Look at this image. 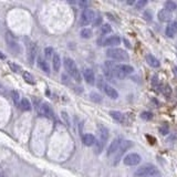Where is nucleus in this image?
<instances>
[{
    "label": "nucleus",
    "instance_id": "obj_1",
    "mask_svg": "<svg viewBox=\"0 0 177 177\" xmlns=\"http://www.w3.org/2000/svg\"><path fill=\"white\" fill-rule=\"evenodd\" d=\"M109 138V130L103 125H99V140L95 141V154H100L104 148Z\"/></svg>",
    "mask_w": 177,
    "mask_h": 177
},
{
    "label": "nucleus",
    "instance_id": "obj_2",
    "mask_svg": "<svg viewBox=\"0 0 177 177\" xmlns=\"http://www.w3.org/2000/svg\"><path fill=\"white\" fill-rule=\"evenodd\" d=\"M64 68L68 71L69 74L74 79L76 82H81L82 78H81V73L79 71L78 66L75 64V62L71 58H64Z\"/></svg>",
    "mask_w": 177,
    "mask_h": 177
},
{
    "label": "nucleus",
    "instance_id": "obj_3",
    "mask_svg": "<svg viewBox=\"0 0 177 177\" xmlns=\"http://www.w3.org/2000/svg\"><path fill=\"white\" fill-rule=\"evenodd\" d=\"M160 174V170L154 165H144L135 172V177H153Z\"/></svg>",
    "mask_w": 177,
    "mask_h": 177
},
{
    "label": "nucleus",
    "instance_id": "obj_4",
    "mask_svg": "<svg viewBox=\"0 0 177 177\" xmlns=\"http://www.w3.org/2000/svg\"><path fill=\"white\" fill-rule=\"evenodd\" d=\"M106 56L109 58L113 59L116 61H127L129 60V53L123 50V49H117V48H112L109 49L106 51Z\"/></svg>",
    "mask_w": 177,
    "mask_h": 177
},
{
    "label": "nucleus",
    "instance_id": "obj_5",
    "mask_svg": "<svg viewBox=\"0 0 177 177\" xmlns=\"http://www.w3.org/2000/svg\"><path fill=\"white\" fill-rule=\"evenodd\" d=\"M97 85H99V87L101 89V90L104 91V93L109 97H111V99H113V100H115V99L119 97V93H117V91L115 90L113 86H111L110 84L105 83L104 80H102V78H100L99 82H97Z\"/></svg>",
    "mask_w": 177,
    "mask_h": 177
},
{
    "label": "nucleus",
    "instance_id": "obj_6",
    "mask_svg": "<svg viewBox=\"0 0 177 177\" xmlns=\"http://www.w3.org/2000/svg\"><path fill=\"white\" fill-rule=\"evenodd\" d=\"M6 41H7V44H8V48L11 52L16 54H19L20 51H21V49H20V44L18 43V41L16 40L15 36H12L11 32L8 31L6 33Z\"/></svg>",
    "mask_w": 177,
    "mask_h": 177
},
{
    "label": "nucleus",
    "instance_id": "obj_7",
    "mask_svg": "<svg viewBox=\"0 0 177 177\" xmlns=\"http://www.w3.org/2000/svg\"><path fill=\"white\" fill-rule=\"evenodd\" d=\"M133 146V142L132 141H123L120 145L119 150H116V155H115V160H114V164H117L121 160V157L123 156V154L125 153L126 150L131 148Z\"/></svg>",
    "mask_w": 177,
    "mask_h": 177
},
{
    "label": "nucleus",
    "instance_id": "obj_8",
    "mask_svg": "<svg viewBox=\"0 0 177 177\" xmlns=\"http://www.w3.org/2000/svg\"><path fill=\"white\" fill-rule=\"evenodd\" d=\"M95 19V13L92 9H89V8H85L83 10L82 15H81V24L82 26H87L90 24L93 20Z\"/></svg>",
    "mask_w": 177,
    "mask_h": 177
},
{
    "label": "nucleus",
    "instance_id": "obj_9",
    "mask_svg": "<svg viewBox=\"0 0 177 177\" xmlns=\"http://www.w3.org/2000/svg\"><path fill=\"white\" fill-rule=\"evenodd\" d=\"M141 156L136 153H131L129 155H126L123 160V163L127 166H135L141 163Z\"/></svg>",
    "mask_w": 177,
    "mask_h": 177
},
{
    "label": "nucleus",
    "instance_id": "obj_10",
    "mask_svg": "<svg viewBox=\"0 0 177 177\" xmlns=\"http://www.w3.org/2000/svg\"><path fill=\"white\" fill-rule=\"evenodd\" d=\"M39 113L44 117H48V119H54V113L52 111V109L49 106V104L47 103H41L39 105Z\"/></svg>",
    "mask_w": 177,
    "mask_h": 177
},
{
    "label": "nucleus",
    "instance_id": "obj_11",
    "mask_svg": "<svg viewBox=\"0 0 177 177\" xmlns=\"http://www.w3.org/2000/svg\"><path fill=\"white\" fill-rule=\"evenodd\" d=\"M177 33V22L176 21H170L168 26L166 27L165 34L168 38H174Z\"/></svg>",
    "mask_w": 177,
    "mask_h": 177
},
{
    "label": "nucleus",
    "instance_id": "obj_12",
    "mask_svg": "<svg viewBox=\"0 0 177 177\" xmlns=\"http://www.w3.org/2000/svg\"><path fill=\"white\" fill-rule=\"evenodd\" d=\"M157 17H158V20L162 22H168L170 23V20H172V12L167 11L166 9H162L158 11L157 13Z\"/></svg>",
    "mask_w": 177,
    "mask_h": 177
},
{
    "label": "nucleus",
    "instance_id": "obj_13",
    "mask_svg": "<svg viewBox=\"0 0 177 177\" xmlns=\"http://www.w3.org/2000/svg\"><path fill=\"white\" fill-rule=\"evenodd\" d=\"M122 142H123V140H122V138H120V137L115 138L114 141H113V142L111 143V145H110L109 150H107V155L111 156L112 154H115V153H116V150H119V147H120V145H121Z\"/></svg>",
    "mask_w": 177,
    "mask_h": 177
},
{
    "label": "nucleus",
    "instance_id": "obj_14",
    "mask_svg": "<svg viewBox=\"0 0 177 177\" xmlns=\"http://www.w3.org/2000/svg\"><path fill=\"white\" fill-rule=\"evenodd\" d=\"M83 76H84V80L86 81V83L93 85L95 83V75L91 69H85L83 71Z\"/></svg>",
    "mask_w": 177,
    "mask_h": 177
},
{
    "label": "nucleus",
    "instance_id": "obj_15",
    "mask_svg": "<svg viewBox=\"0 0 177 177\" xmlns=\"http://www.w3.org/2000/svg\"><path fill=\"white\" fill-rule=\"evenodd\" d=\"M120 43H121V38L117 36H112L103 41V46H107V47H115L119 46Z\"/></svg>",
    "mask_w": 177,
    "mask_h": 177
},
{
    "label": "nucleus",
    "instance_id": "obj_16",
    "mask_svg": "<svg viewBox=\"0 0 177 177\" xmlns=\"http://www.w3.org/2000/svg\"><path fill=\"white\" fill-rule=\"evenodd\" d=\"M37 56V46L34 43H30L28 46V60L30 63H33Z\"/></svg>",
    "mask_w": 177,
    "mask_h": 177
},
{
    "label": "nucleus",
    "instance_id": "obj_17",
    "mask_svg": "<svg viewBox=\"0 0 177 177\" xmlns=\"http://www.w3.org/2000/svg\"><path fill=\"white\" fill-rule=\"evenodd\" d=\"M95 141H96V138L92 135V134H84L82 136V142L85 146H92L95 144Z\"/></svg>",
    "mask_w": 177,
    "mask_h": 177
},
{
    "label": "nucleus",
    "instance_id": "obj_18",
    "mask_svg": "<svg viewBox=\"0 0 177 177\" xmlns=\"http://www.w3.org/2000/svg\"><path fill=\"white\" fill-rule=\"evenodd\" d=\"M110 115L112 116V119H114L119 123H125V115L123 113L119 111H111L110 112Z\"/></svg>",
    "mask_w": 177,
    "mask_h": 177
},
{
    "label": "nucleus",
    "instance_id": "obj_19",
    "mask_svg": "<svg viewBox=\"0 0 177 177\" xmlns=\"http://www.w3.org/2000/svg\"><path fill=\"white\" fill-rule=\"evenodd\" d=\"M146 62H147L152 68H158L160 64V60H158L157 58H155L153 54H150V53L146 56Z\"/></svg>",
    "mask_w": 177,
    "mask_h": 177
},
{
    "label": "nucleus",
    "instance_id": "obj_20",
    "mask_svg": "<svg viewBox=\"0 0 177 177\" xmlns=\"http://www.w3.org/2000/svg\"><path fill=\"white\" fill-rule=\"evenodd\" d=\"M52 64H53V70L59 71L61 68V59L58 53H53V58H52Z\"/></svg>",
    "mask_w": 177,
    "mask_h": 177
},
{
    "label": "nucleus",
    "instance_id": "obj_21",
    "mask_svg": "<svg viewBox=\"0 0 177 177\" xmlns=\"http://www.w3.org/2000/svg\"><path fill=\"white\" fill-rule=\"evenodd\" d=\"M19 107L22 110V111H30L31 110V103L29 102V100L23 97V99L20 101Z\"/></svg>",
    "mask_w": 177,
    "mask_h": 177
},
{
    "label": "nucleus",
    "instance_id": "obj_22",
    "mask_svg": "<svg viewBox=\"0 0 177 177\" xmlns=\"http://www.w3.org/2000/svg\"><path fill=\"white\" fill-rule=\"evenodd\" d=\"M22 76H23V80L26 81L27 83H29V84H34V83H36L33 75H32L31 73L28 72V71H23V73H22Z\"/></svg>",
    "mask_w": 177,
    "mask_h": 177
},
{
    "label": "nucleus",
    "instance_id": "obj_23",
    "mask_svg": "<svg viewBox=\"0 0 177 177\" xmlns=\"http://www.w3.org/2000/svg\"><path fill=\"white\" fill-rule=\"evenodd\" d=\"M38 66H39V68L41 69L42 71H44L46 73H49V72H50V66H49L48 62H46V61H44L43 59L40 58L39 60H38Z\"/></svg>",
    "mask_w": 177,
    "mask_h": 177
},
{
    "label": "nucleus",
    "instance_id": "obj_24",
    "mask_svg": "<svg viewBox=\"0 0 177 177\" xmlns=\"http://www.w3.org/2000/svg\"><path fill=\"white\" fill-rule=\"evenodd\" d=\"M164 9H166L167 11L172 12V11H175V10L177 9V3L175 2V1H172V0H170V1H166L165 2V8Z\"/></svg>",
    "mask_w": 177,
    "mask_h": 177
},
{
    "label": "nucleus",
    "instance_id": "obj_25",
    "mask_svg": "<svg viewBox=\"0 0 177 177\" xmlns=\"http://www.w3.org/2000/svg\"><path fill=\"white\" fill-rule=\"evenodd\" d=\"M92 30L89 29V28H84V29H82V31H81V37H82L83 39H89V38H91L92 37Z\"/></svg>",
    "mask_w": 177,
    "mask_h": 177
},
{
    "label": "nucleus",
    "instance_id": "obj_26",
    "mask_svg": "<svg viewBox=\"0 0 177 177\" xmlns=\"http://www.w3.org/2000/svg\"><path fill=\"white\" fill-rule=\"evenodd\" d=\"M162 92H163V94L165 95L166 97H170V95H172V89H170V85L166 84V85H164V86H163Z\"/></svg>",
    "mask_w": 177,
    "mask_h": 177
},
{
    "label": "nucleus",
    "instance_id": "obj_27",
    "mask_svg": "<svg viewBox=\"0 0 177 177\" xmlns=\"http://www.w3.org/2000/svg\"><path fill=\"white\" fill-rule=\"evenodd\" d=\"M168 131H170V127H168V124H166V123H164L162 126H160V129H158V132H160L162 135L168 134Z\"/></svg>",
    "mask_w": 177,
    "mask_h": 177
},
{
    "label": "nucleus",
    "instance_id": "obj_28",
    "mask_svg": "<svg viewBox=\"0 0 177 177\" xmlns=\"http://www.w3.org/2000/svg\"><path fill=\"white\" fill-rule=\"evenodd\" d=\"M141 117L143 120H145V121H150V120L153 119V114H152L150 112L145 111V112H142L141 113Z\"/></svg>",
    "mask_w": 177,
    "mask_h": 177
},
{
    "label": "nucleus",
    "instance_id": "obj_29",
    "mask_svg": "<svg viewBox=\"0 0 177 177\" xmlns=\"http://www.w3.org/2000/svg\"><path fill=\"white\" fill-rule=\"evenodd\" d=\"M12 100H13L15 104L17 105V106H19L20 100H19V93H18L17 91H13V92H12Z\"/></svg>",
    "mask_w": 177,
    "mask_h": 177
},
{
    "label": "nucleus",
    "instance_id": "obj_30",
    "mask_svg": "<svg viewBox=\"0 0 177 177\" xmlns=\"http://www.w3.org/2000/svg\"><path fill=\"white\" fill-rule=\"evenodd\" d=\"M111 30H112V28L110 24H103L102 27H101V32H102L103 34L109 33V32H111Z\"/></svg>",
    "mask_w": 177,
    "mask_h": 177
},
{
    "label": "nucleus",
    "instance_id": "obj_31",
    "mask_svg": "<svg viewBox=\"0 0 177 177\" xmlns=\"http://www.w3.org/2000/svg\"><path fill=\"white\" fill-rule=\"evenodd\" d=\"M44 56H46L47 58H50V57L53 56V48L48 47V48L44 49Z\"/></svg>",
    "mask_w": 177,
    "mask_h": 177
},
{
    "label": "nucleus",
    "instance_id": "obj_32",
    "mask_svg": "<svg viewBox=\"0 0 177 177\" xmlns=\"http://www.w3.org/2000/svg\"><path fill=\"white\" fill-rule=\"evenodd\" d=\"M91 100L94 101V102H101L102 97H101V95L97 94V93H91Z\"/></svg>",
    "mask_w": 177,
    "mask_h": 177
},
{
    "label": "nucleus",
    "instance_id": "obj_33",
    "mask_svg": "<svg viewBox=\"0 0 177 177\" xmlns=\"http://www.w3.org/2000/svg\"><path fill=\"white\" fill-rule=\"evenodd\" d=\"M8 64H9V66L11 68V70H12V71H15V72H19V71H21V68H20L19 66H17L16 63L8 62Z\"/></svg>",
    "mask_w": 177,
    "mask_h": 177
},
{
    "label": "nucleus",
    "instance_id": "obj_34",
    "mask_svg": "<svg viewBox=\"0 0 177 177\" xmlns=\"http://www.w3.org/2000/svg\"><path fill=\"white\" fill-rule=\"evenodd\" d=\"M146 5H147V1H146V0H140V1L136 2V9H138V10L142 9V8Z\"/></svg>",
    "mask_w": 177,
    "mask_h": 177
},
{
    "label": "nucleus",
    "instance_id": "obj_35",
    "mask_svg": "<svg viewBox=\"0 0 177 177\" xmlns=\"http://www.w3.org/2000/svg\"><path fill=\"white\" fill-rule=\"evenodd\" d=\"M144 18H145V20H147V21H152V12H150V10H146V11L144 12Z\"/></svg>",
    "mask_w": 177,
    "mask_h": 177
},
{
    "label": "nucleus",
    "instance_id": "obj_36",
    "mask_svg": "<svg viewBox=\"0 0 177 177\" xmlns=\"http://www.w3.org/2000/svg\"><path fill=\"white\" fill-rule=\"evenodd\" d=\"M101 22H102V18H100V17H99V18H97V19L94 21V26H99V24L101 23Z\"/></svg>",
    "mask_w": 177,
    "mask_h": 177
},
{
    "label": "nucleus",
    "instance_id": "obj_37",
    "mask_svg": "<svg viewBox=\"0 0 177 177\" xmlns=\"http://www.w3.org/2000/svg\"><path fill=\"white\" fill-rule=\"evenodd\" d=\"M0 59H1V60H5V59H6V56L1 51H0Z\"/></svg>",
    "mask_w": 177,
    "mask_h": 177
},
{
    "label": "nucleus",
    "instance_id": "obj_38",
    "mask_svg": "<svg viewBox=\"0 0 177 177\" xmlns=\"http://www.w3.org/2000/svg\"><path fill=\"white\" fill-rule=\"evenodd\" d=\"M174 73H175V75H177V66L174 68Z\"/></svg>",
    "mask_w": 177,
    "mask_h": 177
},
{
    "label": "nucleus",
    "instance_id": "obj_39",
    "mask_svg": "<svg viewBox=\"0 0 177 177\" xmlns=\"http://www.w3.org/2000/svg\"><path fill=\"white\" fill-rule=\"evenodd\" d=\"M153 177H158V176H153Z\"/></svg>",
    "mask_w": 177,
    "mask_h": 177
},
{
    "label": "nucleus",
    "instance_id": "obj_40",
    "mask_svg": "<svg viewBox=\"0 0 177 177\" xmlns=\"http://www.w3.org/2000/svg\"><path fill=\"white\" fill-rule=\"evenodd\" d=\"M176 22H177V20H176Z\"/></svg>",
    "mask_w": 177,
    "mask_h": 177
}]
</instances>
